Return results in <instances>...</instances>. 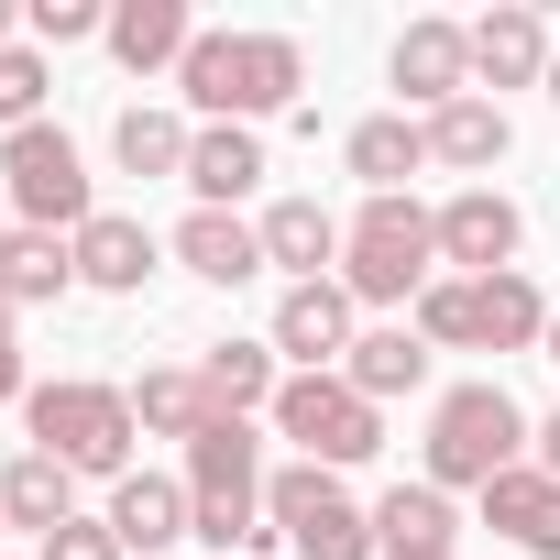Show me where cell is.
Wrapping results in <instances>:
<instances>
[{
    "mask_svg": "<svg viewBox=\"0 0 560 560\" xmlns=\"http://www.w3.org/2000/svg\"><path fill=\"white\" fill-rule=\"evenodd\" d=\"M176 89H187L198 121H242L253 132L264 110H287L308 89V56H298V34H198L187 67H176Z\"/></svg>",
    "mask_w": 560,
    "mask_h": 560,
    "instance_id": "6da1fadb",
    "label": "cell"
},
{
    "mask_svg": "<svg viewBox=\"0 0 560 560\" xmlns=\"http://www.w3.org/2000/svg\"><path fill=\"white\" fill-rule=\"evenodd\" d=\"M187 516H198V538L220 560H253L275 538L264 527V440H253V418H209L187 440Z\"/></svg>",
    "mask_w": 560,
    "mask_h": 560,
    "instance_id": "7a4b0ae2",
    "label": "cell"
},
{
    "mask_svg": "<svg viewBox=\"0 0 560 560\" xmlns=\"http://www.w3.org/2000/svg\"><path fill=\"white\" fill-rule=\"evenodd\" d=\"M527 440H538V418H527L494 374H483V385H451V396L429 407V483H440V494H462V483L483 494L494 472L527 462Z\"/></svg>",
    "mask_w": 560,
    "mask_h": 560,
    "instance_id": "3957f363",
    "label": "cell"
},
{
    "mask_svg": "<svg viewBox=\"0 0 560 560\" xmlns=\"http://www.w3.org/2000/svg\"><path fill=\"white\" fill-rule=\"evenodd\" d=\"M440 264V209L418 198H363V220L341 231V287L352 308H418Z\"/></svg>",
    "mask_w": 560,
    "mask_h": 560,
    "instance_id": "277c9868",
    "label": "cell"
},
{
    "mask_svg": "<svg viewBox=\"0 0 560 560\" xmlns=\"http://www.w3.org/2000/svg\"><path fill=\"white\" fill-rule=\"evenodd\" d=\"M23 429H34V451H56L67 472H110V483L132 472V440H143V429H132V396H121V385H78V374H67V385H34V396H23Z\"/></svg>",
    "mask_w": 560,
    "mask_h": 560,
    "instance_id": "5b68a950",
    "label": "cell"
},
{
    "mask_svg": "<svg viewBox=\"0 0 560 560\" xmlns=\"http://www.w3.org/2000/svg\"><path fill=\"white\" fill-rule=\"evenodd\" d=\"M0 198H12V231H89L100 220V198H89V165H78V143L56 132V121H34V132H0Z\"/></svg>",
    "mask_w": 560,
    "mask_h": 560,
    "instance_id": "8992f818",
    "label": "cell"
},
{
    "mask_svg": "<svg viewBox=\"0 0 560 560\" xmlns=\"http://www.w3.org/2000/svg\"><path fill=\"white\" fill-rule=\"evenodd\" d=\"M275 429H287L298 462H319V472H352V462L385 451V407L352 374H287L275 385Z\"/></svg>",
    "mask_w": 560,
    "mask_h": 560,
    "instance_id": "52a82bcc",
    "label": "cell"
},
{
    "mask_svg": "<svg viewBox=\"0 0 560 560\" xmlns=\"http://www.w3.org/2000/svg\"><path fill=\"white\" fill-rule=\"evenodd\" d=\"M264 527L287 538L298 560H374V505H352L341 472H319V462L264 472Z\"/></svg>",
    "mask_w": 560,
    "mask_h": 560,
    "instance_id": "ba28073f",
    "label": "cell"
},
{
    "mask_svg": "<svg viewBox=\"0 0 560 560\" xmlns=\"http://www.w3.org/2000/svg\"><path fill=\"white\" fill-rule=\"evenodd\" d=\"M264 341H275V363H298V374H341V352L363 341V330H352V287H341V275H319V287H287Z\"/></svg>",
    "mask_w": 560,
    "mask_h": 560,
    "instance_id": "9c48e42d",
    "label": "cell"
},
{
    "mask_svg": "<svg viewBox=\"0 0 560 560\" xmlns=\"http://www.w3.org/2000/svg\"><path fill=\"white\" fill-rule=\"evenodd\" d=\"M385 78H396V100L418 121L451 110V100H472V23H407L396 56H385Z\"/></svg>",
    "mask_w": 560,
    "mask_h": 560,
    "instance_id": "30bf717a",
    "label": "cell"
},
{
    "mask_svg": "<svg viewBox=\"0 0 560 560\" xmlns=\"http://www.w3.org/2000/svg\"><path fill=\"white\" fill-rule=\"evenodd\" d=\"M516 242H527V209L505 187H462L440 209V264H462V275H516Z\"/></svg>",
    "mask_w": 560,
    "mask_h": 560,
    "instance_id": "8fae6325",
    "label": "cell"
},
{
    "mask_svg": "<svg viewBox=\"0 0 560 560\" xmlns=\"http://www.w3.org/2000/svg\"><path fill=\"white\" fill-rule=\"evenodd\" d=\"M100 516H110V538H121V549H143V560H154V549H176V538H198V516H187V483H176V472H121Z\"/></svg>",
    "mask_w": 560,
    "mask_h": 560,
    "instance_id": "7c38bea8",
    "label": "cell"
},
{
    "mask_svg": "<svg viewBox=\"0 0 560 560\" xmlns=\"http://www.w3.org/2000/svg\"><path fill=\"white\" fill-rule=\"evenodd\" d=\"M549 298L527 275H472V352H549Z\"/></svg>",
    "mask_w": 560,
    "mask_h": 560,
    "instance_id": "4fadbf2b",
    "label": "cell"
},
{
    "mask_svg": "<svg viewBox=\"0 0 560 560\" xmlns=\"http://www.w3.org/2000/svg\"><path fill=\"white\" fill-rule=\"evenodd\" d=\"M176 264L198 275V287H242V275H264V231L242 209H187L176 220Z\"/></svg>",
    "mask_w": 560,
    "mask_h": 560,
    "instance_id": "5bb4252c",
    "label": "cell"
},
{
    "mask_svg": "<svg viewBox=\"0 0 560 560\" xmlns=\"http://www.w3.org/2000/svg\"><path fill=\"white\" fill-rule=\"evenodd\" d=\"M505 143H516V121H505V100H451V110H429V165H451V176H494L505 165Z\"/></svg>",
    "mask_w": 560,
    "mask_h": 560,
    "instance_id": "9a60e30c",
    "label": "cell"
},
{
    "mask_svg": "<svg viewBox=\"0 0 560 560\" xmlns=\"http://www.w3.org/2000/svg\"><path fill=\"white\" fill-rule=\"evenodd\" d=\"M341 165L363 176V198H407V176L429 165V121H407V110H374V121H352Z\"/></svg>",
    "mask_w": 560,
    "mask_h": 560,
    "instance_id": "2e32d148",
    "label": "cell"
},
{
    "mask_svg": "<svg viewBox=\"0 0 560 560\" xmlns=\"http://www.w3.org/2000/svg\"><path fill=\"white\" fill-rule=\"evenodd\" d=\"M483 527L516 538V549H538V560H560V483H549L538 462L494 472V483H483Z\"/></svg>",
    "mask_w": 560,
    "mask_h": 560,
    "instance_id": "e0dca14e",
    "label": "cell"
},
{
    "mask_svg": "<svg viewBox=\"0 0 560 560\" xmlns=\"http://www.w3.org/2000/svg\"><path fill=\"white\" fill-rule=\"evenodd\" d=\"M253 231H264V264H287L298 287H319V275H341V220H330L319 198H275V209H264Z\"/></svg>",
    "mask_w": 560,
    "mask_h": 560,
    "instance_id": "ac0fdd59",
    "label": "cell"
},
{
    "mask_svg": "<svg viewBox=\"0 0 560 560\" xmlns=\"http://www.w3.org/2000/svg\"><path fill=\"white\" fill-rule=\"evenodd\" d=\"M132 78H154V67H187V45H198V23H187V0H110V34H100Z\"/></svg>",
    "mask_w": 560,
    "mask_h": 560,
    "instance_id": "d6986e66",
    "label": "cell"
},
{
    "mask_svg": "<svg viewBox=\"0 0 560 560\" xmlns=\"http://www.w3.org/2000/svg\"><path fill=\"white\" fill-rule=\"evenodd\" d=\"M154 231L143 220H121V209H100L89 231H78V287H100V298H143V275H154Z\"/></svg>",
    "mask_w": 560,
    "mask_h": 560,
    "instance_id": "ffe728a7",
    "label": "cell"
},
{
    "mask_svg": "<svg viewBox=\"0 0 560 560\" xmlns=\"http://www.w3.org/2000/svg\"><path fill=\"white\" fill-rule=\"evenodd\" d=\"M549 78V23L538 12H483L472 23V89H538Z\"/></svg>",
    "mask_w": 560,
    "mask_h": 560,
    "instance_id": "44dd1931",
    "label": "cell"
},
{
    "mask_svg": "<svg viewBox=\"0 0 560 560\" xmlns=\"http://www.w3.org/2000/svg\"><path fill=\"white\" fill-rule=\"evenodd\" d=\"M187 187H198V209H242V198L264 187V143H253L242 121H198V143H187Z\"/></svg>",
    "mask_w": 560,
    "mask_h": 560,
    "instance_id": "7402d4cb",
    "label": "cell"
},
{
    "mask_svg": "<svg viewBox=\"0 0 560 560\" xmlns=\"http://www.w3.org/2000/svg\"><path fill=\"white\" fill-rule=\"evenodd\" d=\"M462 538V516H451V494L418 472V483H396L385 505H374V560H407V549H451Z\"/></svg>",
    "mask_w": 560,
    "mask_h": 560,
    "instance_id": "603a6c76",
    "label": "cell"
},
{
    "mask_svg": "<svg viewBox=\"0 0 560 560\" xmlns=\"http://www.w3.org/2000/svg\"><path fill=\"white\" fill-rule=\"evenodd\" d=\"M0 516H12V527H34V538H56V527L78 516V472H67L56 451H23L12 472H0Z\"/></svg>",
    "mask_w": 560,
    "mask_h": 560,
    "instance_id": "cb8c5ba5",
    "label": "cell"
},
{
    "mask_svg": "<svg viewBox=\"0 0 560 560\" xmlns=\"http://www.w3.org/2000/svg\"><path fill=\"white\" fill-rule=\"evenodd\" d=\"M198 385H209V407L220 418H253V407H275V341H209L198 352Z\"/></svg>",
    "mask_w": 560,
    "mask_h": 560,
    "instance_id": "d4e9b609",
    "label": "cell"
},
{
    "mask_svg": "<svg viewBox=\"0 0 560 560\" xmlns=\"http://www.w3.org/2000/svg\"><path fill=\"white\" fill-rule=\"evenodd\" d=\"M341 374H352L374 407H385V396H418V385H429V341H418L407 319H385V330H363V341L341 352Z\"/></svg>",
    "mask_w": 560,
    "mask_h": 560,
    "instance_id": "484cf974",
    "label": "cell"
},
{
    "mask_svg": "<svg viewBox=\"0 0 560 560\" xmlns=\"http://www.w3.org/2000/svg\"><path fill=\"white\" fill-rule=\"evenodd\" d=\"M220 407H209V385H198V363H154L143 385H132V429L143 440H198Z\"/></svg>",
    "mask_w": 560,
    "mask_h": 560,
    "instance_id": "4316f807",
    "label": "cell"
},
{
    "mask_svg": "<svg viewBox=\"0 0 560 560\" xmlns=\"http://www.w3.org/2000/svg\"><path fill=\"white\" fill-rule=\"evenodd\" d=\"M0 287H12L23 308L67 298V287H78V242H67V231H12V242H0Z\"/></svg>",
    "mask_w": 560,
    "mask_h": 560,
    "instance_id": "83f0119b",
    "label": "cell"
},
{
    "mask_svg": "<svg viewBox=\"0 0 560 560\" xmlns=\"http://www.w3.org/2000/svg\"><path fill=\"white\" fill-rule=\"evenodd\" d=\"M187 143H198V132H187L176 110H143V100L110 121V154H121V176H187Z\"/></svg>",
    "mask_w": 560,
    "mask_h": 560,
    "instance_id": "f1b7e54d",
    "label": "cell"
},
{
    "mask_svg": "<svg viewBox=\"0 0 560 560\" xmlns=\"http://www.w3.org/2000/svg\"><path fill=\"white\" fill-rule=\"evenodd\" d=\"M407 330L429 352H472V275H429V298L407 308Z\"/></svg>",
    "mask_w": 560,
    "mask_h": 560,
    "instance_id": "f546056e",
    "label": "cell"
},
{
    "mask_svg": "<svg viewBox=\"0 0 560 560\" xmlns=\"http://www.w3.org/2000/svg\"><path fill=\"white\" fill-rule=\"evenodd\" d=\"M45 89H56V78H45V45L23 34L12 56H0V132H34V121H45Z\"/></svg>",
    "mask_w": 560,
    "mask_h": 560,
    "instance_id": "4dcf8cb0",
    "label": "cell"
},
{
    "mask_svg": "<svg viewBox=\"0 0 560 560\" xmlns=\"http://www.w3.org/2000/svg\"><path fill=\"white\" fill-rule=\"evenodd\" d=\"M23 34L34 45H89V34H110V12L100 0H23Z\"/></svg>",
    "mask_w": 560,
    "mask_h": 560,
    "instance_id": "1f68e13d",
    "label": "cell"
},
{
    "mask_svg": "<svg viewBox=\"0 0 560 560\" xmlns=\"http://www.w3.org/2000/svg\"><path fill=\"white\" fill-rule=\"evenodd\" d=\"M45 560H132V549L110 538V516H67V527L45 538Z\"/></svg>",
    "mask_w": 560,
    "mask_h": 560,
    "instance_id": "d6a6232c",
    "label": "cell"
},
{
    "mask_svg": "<svg viewBox=\"0 0 560 560\" xmlns=\"http://www.w3.org/2000/svg\"><path fill=\"white\" fill-rule=\"evenodd\" d=\"M527 462H538V472H549V483H560V407H549V418H538V440H527Z\"/></svg>",
    "mask_w": 560,
    "mask_h": 560,
    "instance_id": "836d02e7",
    "label": "cell"
},
{
    "mask_svg": "<svg viewBox=\"0 0 560 560\" xmlns=\"http://www.w3.org/2000/svg\"><path fill=\"white\" fill-rule=\"evenodd\" d=\"M0 352H23V298L0 287Z\"/></svg>",
    "mask_w": 560,
    "mask_h": 560,
    "instance_id": "e575fe53",
    "label": "cell"
},
{
    "mask_svg": "<svg viewBox=\"0 0 560 560\" xmlns=\"http://www.w3.org/2000/svg\"><path fill=\"white\" fill-rule=\"evenodd\" d=\"M23 45V12H12V0H0V56H12Z\"/></svg>",
    "mask_w": 560,
    "mask_h": 560,
    "instance_id": "d590c367",
    "label": "cell"
},
{
    "mask_svg": "<svg viewBox=\"0 0 560 560\" xmlns=\"http://www.w3.org/2000/svg\"><path fill=\"white\" fill-rule=\"evenodd\" d=\"M0 242H12V198H0Z\"/></svg>",
    "mask_w": 560,
    "mask_h": 560,
    "instance_id": "8d00e7d4",
    "label": "cell"
},
{
    "mask_svg": "<svg viewBox=\"0 0 560 560\" xmlns=\"http://www.w3.org/2000/svg\"><path fill=\"white\" fill-rule=\"evenodd\" d=\"M549 100H560V56H549Z\"/></svg>",
    "mask_w": 560,
    "mask_h": 560,
    "instance_id": "74e56055",
    "label": "cell"
},
{
    "mask_svg": "<svg viewBox=\"0 0 560 560\" xmlns=\"http://www.w3.org/2000/svg\"><path fill=\"white\" fill-rule=\"evenodd\" d=\"M407 560H451V549H407Z\"/></svg>",
    "mask_w": 560,
    "mask_h": 560,
    "instance_id": "f35d334b",
    "label": "cell"
},
{
    "mask_svg": "<svg viewBox=\"0 0 560 560\" xmlns=\"http://www.w3.org/2000/svg\"><path fill=\"white\" fill-rule=\"evenodd\" d=\"M549 363H560V319H549Z\"/></svg>",
    "mask_w": 560,
    "mask_h": 560,
    "instance_id": "ab89813d",
    "label": "cell"
},
{
    "mask_svg": "<svg viewBox=\"0 0 560 560\" xmlns=\"http://www.w3.org/2000/svg\"><path fill=\"white\" fill-rule=\"evenodd\" d=\"M0 527H12V516H0Z\"/></svg>",
    "mask_w": 560,
    "mask_h": 560,
    "instance_id": "60d3db41",
    "label": "cell"
}]
</instances>
